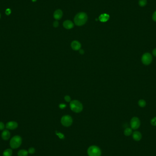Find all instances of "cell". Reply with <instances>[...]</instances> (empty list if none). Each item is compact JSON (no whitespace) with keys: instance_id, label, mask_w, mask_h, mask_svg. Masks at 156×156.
<instances>
[{"instance_id":"1","label":"cell","mask_w":156,"mask_h":156,"mask_svg":"<svg viewBox=\"0 0 156 156\" xmlns=\"http://www.w3.org/2000/svg\"><path fill=\"white\" fill-rule=\"evenodd\" d=\"M88 20V17L85 13H78L74 18L75 24L78 26L84 25Z\"/></svg>"},{"instance_id":"2","label":"cell","mask_w":156,"mask_h":156,"mask_svg":"<svg viewBox=\"0 0 156 156\" xmlns=\"http://www.w3.org/2000/svg\"><path fill=\"white\" fill-rule=\"evenodd\" d=\"M70 108L75 113H80L83 109V106L80 101L77 100H73L70 102Z\"/></svg>"},{"instance_id":"3","label":"cell","mask_w":156,"mask_h":156,"mask_svg":"<svg viewBox=\"0 0 156 156\" xmlns=\"http://www.w3.org/2000/svg\"><path fill=\"white\" fill-rule=\"evenodd\" d=\"M87 153L89 156H101V150L96 146H91L88 148Z\"/></svg>"},{"instance_id":"4","label":"cell","mask_w":156,"mask_h":156,"mask_svg":"<svg viewBox=\"0 0 156 156\" xmlns=\"http://www.w3.org/2000/svg\"><path fill=\"white\" fill-rule=\"evenodd\" d=\"M21 142V138L20 136H15L11 140L10 145L11 147L13 149H16L20 146Z\"/></svg>"},{"instance_id":"5","label":"cell","mask_w":156,"mask_h":156,"mask_svg":"<svg viewBox=\"0 0 156 156\" xmlns=\"http://www.w3.org/2000/svg\"><path fill=\"white\" fill-rule=\"evenodd\" d=\"M152 61V56L149 53H146L142 57V62L145 65L150 64Z\"/></svg>"},{"instance_id":"6","label":"cell","mask_w":156,"mask_h":156,"mask_svg":"<svg viewBox=\"0 0 156 156\" xmlns=\"http://www.w3.org/2000/svg\"><path fill=\"white\" fill-rule=\"evenodd\" d=\"M61 122L64 127H69L72 124L73 119L70 115H65L61 118Z\"/></svg>"},{"instance_id":"7","label":"cell","mask_w":156,"mask_h":156,"mask_svg":"<svg viewBox=\"0 0 156 156\" xmlns=\"http://www.w3.org/2000/svg\"><path fill=\"white\" fill-rule=\"evenodd\" d=\"M131 127L132 129L136 130L139 128L141 122L139 119L137 117H133L131 119Z\"/></svg>"},{"instance_id":"8","label":"cell","mask_w":156,"mask_h":156,"mask_svg":"<svg viewBox=\"0 0 156 156\" xmlns=\"http://www.w3.org/2000/svg\"><path fill=\"white\" fill-rule=\"evenodd\" d=\"M18 127V124L16 122H9L7 123L6 127L7 129L10 130H14Z\"/></svg>"},{"instance_id":"9","label":"cell","mask_w":156,"mask_h":156,"mask_svg":"<svg viewBox=\"0 0 156 156\" xmlns=\"http://www.w3.org/2000/svg\"><path fill=\"white\" fill-rule=\"evenodd\" d=\"M71 47L74 50H79L81 48V45L80 42L78 41H74L71 42Z\"/></svg>"},{"instance_id":"10","label":"cell","mask_w":156,"mask_h":156,"mask_svg":"<svg viewBox=\"0 0 156 156\" xmlns=\"http://www.w3.org/2000/svg\"><path fill=\"white\" fill-rule=\"evenodd\" d=\"M63 27L67 29H70L73 28L74 24L72 21L69 20H66L63 23Z\"/></svg>"},{"instance_id":"11","label":"cell","mask_w":156,"mask_h":156,"mask_svg":"<svg viewBox=\"0 0 156 156\" xmlns=\"http://www.w3.org/2000/svg\"><path fill=\"white\" fill-rule=\"evenodd\" d=\"M109 18L110 16L106 13L102 14L99 17V20L102 22H106L107 21H108Z\"/></svg>"},{"instance_id":"12","label":"cell","mask_w":156,"mask_h":156,"mask_svg":"<svg viewBox=\"0 0 156 156\" xmlns=\"http://www.w3.org/2000/svg\"><path fill=\"white\" fill-rule=\"evenodd\" d=\"M132 137H133V139L135 141H139L142 138V135L139 131H135L133 133Z\"/></svg>"},{"instance_id":"13","label":"cell","mask_w":156,"mask_h":156,"mask_svg":"<svg viewBox=\"0 0 156 156\" xmlns=\"http://www.w3.org/2000/svg\"><path fill=\"white\" fill-rule=\"evenodd\" d=\"M62 16H63V12L60 9L56 10L54 14V17L56 20H60L62 18Z\"/></svg>"},{"instance_id":"14","label":"cell","mask_w":156,"mask_h":156,"mask_svg":"<svg viewBox=\"0 0 156 156\" xmlns=\"http://www.w3.org/2000/svg\"><path fill=\"white\" fill-rule=\"evenodd\" d=\"M10 133L8 130H4L2 132L1 136L3 140H8L10 137Z\"/></svg>"},{"instance_id":"15","label":"cell","mask_w":156,"mask_h":156,"mask_svg":"<svg viewBox=\"0 0 156 156\" xmlns=\"http://www.w3.org/2000/svg\"><path fill=\"white\" fill-rule=\"evenodd\" d=\"M28 152L26 150H21L18 152V156H27Z\"/></svg>"},{"instance_id":"16","label":"cell","mask_w":156,"mask_h":156,"mask_svg":"<svg viewBox=\"0 0 156 156\" xmlns=\"http://www.w3.org/2000/svg\"><path fill=\"white\" fill-rule=\"evenodd\" d=\"M13 151L11 149H6L3 152V156H12Z\"/></svg>"},{"instance_id":"17","label":"cell","mask_w":156,"mask_h":156,"mask_svg":"<svg viewBox=\"0 0 156 156\" xmlns=\"http://www.w3.org/2000/svg\"><path fill=\"white\" fill-rule=\"evenodd\" d=\"M124 134L126 136H129L132 134V129L130 128H127L124 130Z\"/></svg>"},{"instance_id":"18","label":"cell","mask_w":156,"mask_h":156,"mask_svg":"<svg viewBox=\"0 0 156 156\" xmlns=\"http://www.w3.org/2000/svg\"><path fill=\"white\" fill-rule=\"evenodd\" d=\"M138 105L141 107H144L146 106V102L144 100H142V99L140 100L138 102Z\"/></svg>"},{"instance_id":"19","label":"cell","mask_w":156,"mask_h":156,"mask_svg":"<svg viewBox=\"0 0 156 156\" xmlns=\"http://www.w3.org/2000/svg\"><path fill=\"white\" fill-rule=\"evenodd\" d=\"M138 4L141 7H144L147 4V0H139Z\"/></svg>"},{"instance_id":"20","label":"cell","mask_w":156,"mask_h":156,"mask_svg":"<svg viewBox=\"0 0 156 156\" xmlns=\"http://www.w3.org/2000/svg\"><path fill=\"white\" fill-rule=\"evenodd\" d=\"M28 153H30V154H34V153H35V149L34 148H30L29 149H28Z\"/></svg>"},{"instance_id":"21","label":"cell","mask_w":156,"mask_h":156,"mask_svg":"<svg viewBox=\"0 0 156 156\" xmlns=\"http://www.w3.org/2000/svg\"><path fill=\"white\" fill-rule=\"evenodd\" d=\"M151 123L152 126H156V117L152 119L151 121Z\"/></svg>"},{"instance_id":"22","label":"cell","mask_w":156,"mask_h":156,"mask_svg":"<svg viewBox=\"0 0 156 156\" xmlns=\"http://www.w3.org/2000/svg\"><path fill=\"white\" fill-rule=\"evenodd\" d=\"M64 99H65V101L66 102H70V101H71V98L68 95H66L64 97Z\"/></svg>"},{"instance_id":"23","label":"cell","mask_w":156,"mask_h":156,"mask_svg":"<svg viewBox=\"0 0 156 156\" xmlns=\"http://www.w3.org/2000/svg\"><path fill=\"white\" fill-rule=\"evenodd\" d=\"M152 19L153 21L156 22V11L154 12L152 15Z\"/></svg>"},{"instance_id":"24","label":"cell","mask_w":156,"mask_h":156,"mask_svg":"<svg viewBox=\"0 0 156 156\" xmlns=\"http://www.w3.org/2000/svg\"><path fill=\"white\" fill-rule=\"evenodd\" d=\"M5 125L4 123L2 122H0V130H2L4 129Z\"/></svg>"},{"instance_id":"25","label":"cell","mask_w":156,"mask_h":156,"mask_svg":"<svg viewBox=\"0 0 156 156\" xmlns=\"http://www.w3.org/2000/svg\"><path fill=\"white\" fill-rule=\"evenodd\" d=\"M11 13V10L10 9L8 8L7 9L6 11V14L7 15H9Z\"/></svg>"},{"instance_id":"26","label":"cell","mask_w":156,"mask_h":156,"mask_svg":"<svg viewBox=\"0 0 156 156\" xmlns=\"http://www.w3.org/2000/svg\"><path fill=\"white\" fill-rule=\"evenodd\" d=\"M59 22L58 21H55L53 23L54 27H57L59 26Z\"/></svg>"},{"instance_id":"27","label":"cell","mask_w":156,"mask_h":156,"mask_svg":"<svg viewBox=\"0 0 156 156\" xmlns=\"http://www.w3.org/2000/svg\"><path fill=\"white\" fill-rule=\"evenodd\" d=\"M66 107V105L65 104H61L60 105H59V108H61V109H64Z\"/></svg>"},{"instance_id":"28","label":"cell","mask_w":156,"mask_h":156,"mask_svg":"<svg viewBox=\"0 0 156 156\" xmlns=\"http://www.w3.org/2000/svg\"><path fill=\"white\" fill-rule=\"evenodd\" d=\"M152 54L154 56L156 57V48H154L153 50H152Z\"/></svg>"},{"instance_id":"29","label":"cell","mask_w":156,"mask_h":156,"mask_svg":"<svg viewBox=\"0 0 156 156\" xmlns=\"http://www.w3.org/2000/svg\"><path fill=\"white\" fill-rule=\"evenodd\" d=\"M79 53L81 54H83L84 53V50L83 49H80L79 50Z\"/></svg>"},{"instance_id":"30","label":"cell","mask_w":156,"mask_h":156,"mask_svg":"<svg viewBox=\"0 0 156 156\" xmlns=\"http://www.w3.org/2000/svg\"><path fill=\"white\" fill-rule=\"evenodd\" d=\"M32 0L33 2H35V1H36L37 0Z\"/></svg>"},{"instance_id":"31","label":"cell","mask_w":156,"mask_h":156,"mask_svg":"<svg viewBox=\"0 0 156 156\" xmlns=\"http://www.w3.org/2000/svg\"><path fill=\"white\" fill-rule=\"evenodd\" d=\"M0 17H1V16H0Z\"/></svg>"}]
</instances>
